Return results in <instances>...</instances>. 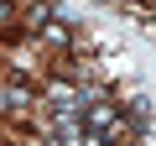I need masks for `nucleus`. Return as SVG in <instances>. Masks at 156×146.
I'll use <instances>...</instances> for the list:
<instances>
[{"label": "nucleus", "mask_w": 156, "mask_h": 146, "mask_svg": "<svg viewBox=\"0 0 156 146\" xmlns=\"http://www.w3.org/2000/svg\"><path fill=\"white\" fill-rule=\"evenodd\" d=\"M16 21V0H0V26H11Z\"/></svg>", "instance_id": "3"}, {"label": "nucleus", "mask_w": 156, "mask_h": 146, "mask_svg": "<svg viewBox=\"0 0 156 146\" xmlns=\"http://www.w3.org/2000/svg\"><path fill=\"white\" fill-rule=\"evenodd\" d=\"M5 110L31 115V110H37V89H26V84H5Z\"/></svg>", "instance_id": "2"}, {"label": "nucleus", "mask_w": 156, "mask_h": 146, "mask_svg": "<svg viewBox=\"0 0 156 146\" xmlns=\"http://www.w3.org/2000/svg\"><path fill=\"white\" fill-rule=\"evenodd\" d=\"M0 110H5V84H0Z\"/></svg>", "instance_id": "4"}, {"label": "nucleus", "mask_w": 156, "mask_h": 146, "mask_svg": "<svg viewBox=\"0 0 156 146\" xmlns=\"http://www.w3.org/2000/svg\"><path fill=\"white\" fill-rule=\"evenodd\" d=\"M52 16H57V5H52V0H31V5L21 11V31H26V37H37Z\"/></svg>", "instance_id": "1"}]
</instances>
